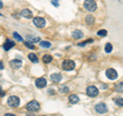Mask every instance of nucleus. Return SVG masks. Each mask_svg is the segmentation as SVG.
Returning a JSON list of instances; mask_svg holds the SVG:
<instances>
[{
  "mask_svg": "<svg viewBox=\"0 0 123 116\" xmlns=\"http://www.w3.org/2000/svg\"><path fill=\"white\" fill-rule=\"evenodd\" d=\"M7 104L11 107H18L20 105V99L17 96H10L8 99H7Z\"/></svg>",
  "mask_w": 123,
  "mask_h": 116,
  "instance_id": "obj_4",
  "label": "nucleus"
},
{
  "mask_svg": "<svg viewBox=\"0 0 123 116\" xmlns=\"http://www.w3.org/2000/svg\"><path fill=\"white\" fill-rule=\"evenodd\" d=\"M114 102H115V104H116L117 106L123 107V98H115Z\"/></svg>",
  "mask_w": 123,
  "mask_h": 116,
  "instance_id": "obj_20",
  "label": "nucleus"
},
{
  "mask_svg": "<svg viewBox=\"0 0 123 116\" xmlns=\"http://www.w3.org/2000/svg\"><path fill=\"white\" fill-rule=\"evenodd\" d=\"M90 42H92V39H88V40H86L85 42H83V43H79L78 45H79V46H84L86 43H90Z\"/></svg>",
  "mask_w": 123,
  "mask_h": 116,
  "instance_id": "obj_28",
  "label": "nucleus"
},
{
  "mask_svg": "<svg viewBox=\"0 0 123 116\" xmlns=\"http://www.w3.org/2000/svg\"><path fill=\"white\" fill-rule=\"evenodd\" d=\"M33 23L34 25H35L37 28H43V27H45L46 25V22L43 18H40V17H36L33 19Z\"/></svg>",
  "mask_w": 123,
  "mask_h": 116,
  "instance_id": "obj_5",
  "label": "nucleus"
},
{
  "mask_svg": "<svg viewBox=\"0 0 123 116\" xmlns=\"http://www.w3.org/2000/svg\"><path fill=\"white\" fill-rule=\"evenodd\" d=\"M83 6L88 11H94L97 9V3L94 0H85L83 3Z\"/></svg>",
  "mask_w": 123,
  "mask_h": 116,
  "instance_id": "obj_1",
  "label": "nucleus"
},
{
  "mask_svg": "<svg viewBox=\"0 0 123 116\" xmlns=\"http://www.w3.org/2000/svg\"><path fill=\"white\" fill-rule=\"evenodd\" d=\"M4 68V66H3V64H2V62H0V70H2V69Z\"/></svg>",
  "mask_w": 123,
  "mask_h": 116,
  "instance_id": "obj_30",
  "label": "nucleus"
},
{
  "mask_svg": "<svg viewBox=\"0 0 123 116\" xmlns=\"http://www.w3.org/2000/svg\"><path fill=\"white\" fill-rule=\"evenodd\" d=\"M72 36H73L74 39H81V38L83 37V33H82V31H80V30H76V31L73 32Z\"/></svg>",
  "mask_w": 123,
  "mask_h": 116,
  "instance_id": "obj_14",
  "label": "nucleus"
},
{
  "mask_svg": "<svg viewBox=\"0 0 123 116\" xmlns=\"http://www.w3.org/2000/svg\"><path fill=\"white\" fill-rule=\"evenodd\" d=\"M13 37H14V39H15V40H18V41H20V42H21V41H24V40H23V38H22L20 35H18L17 32H14V33H13Z\"/></svg>",
  "mask_w": 123,
  "mask_h": 116,
  "instance_id": "obj_26",
  "label": "nucleus"
},
{
  "mask_svg": "<svg viewBox=\"0 0 123 116\" xmlns=\"http://www.w3.org/2000/svg\"><path fill=\"white\" fill-rule=\"evenodd\" d=\"M2 91H3V90H2V88H1V86H0V96H1V94H2Z\"/></svg>",
  "mask_w": 123,
  "mask_h": 116,
  "instance_id": "obj_33",
  "label": "nucleus"
},
{
  "mask_svg": "<svg viewBox=\"0 0 123 116\" xmlns=\"http://www.w3.org/2000/svg\"><path fill=\"white\" fill-rule=\"evenodd\" d=\"M52 61V57L50 55H45L43 56V62L46 64H48V63H50V62Z\"/></svg>",
  "mask_w": 123,
  "mask_h": 116,
  "instance_id": "obj_21",
  "label": "nucleus"
},
{
  "mask_svg": "<svg viewBox=\"0 0 123 116\" xmlns=\"http://www.w3.org/2000/svg\"><path fill=\"white\" fill-rule=\"evenodd\" d=\"M5 116H17V115H14V114H10V113H7V114H5Z\"/></svg>",
  "mask_w": 123,
  "mask_h": 116,
  "instance_id": "obj_31",
  "label": "nucleus"
},
{
  "mask_svg": "<svg viewBox=\"0 0 123 116\" xmlns=\"http://www.w3.org/2000/svg\"><path fill=\"white\" fill-rule=\"evenodd\" d=\"M14 45H15L14 41L10 40V39H6L5 42H4V44H3V48H4V51H9V49L11 47H13Z\"/></svg>",
  "mask_w": 123,
  "mask_h": 116,
  "instance_id": "obj_11",
  "label": "nucleus"
},
{
  "mask_svg": "<svg viewBox=\"0 0 123 116\" xmlns=\"http://www.w3.org/2000/svg\"><path fill=\"white\" fill-rule=\"evenodd\" d=\"M22 61L18 60V59H14V60H11L9 61V65L11 68H14V69H20L22 67Z\"/></svg>",
  "mask_w": 123,
  "mask_h": 116,
  "instance_id": "obj_10",
  "label": "nucleus"
},
{
  "mask_svg": "<svg viewBox=\"0 0 123 116\" xmlns=\"http://www.w3.org/2000/svg\"><path fill=\"white\" fill-rule=\"evenodd\" d=\"M21 14H22L24 18H26V19H32V18H33V13H32V11L29 10L28 8L23 9V10L21 11Z\"/></svg>",
  "mask_w": 123,
  "mask_h": 116,
  "instance_id": "obj_12",
  "label": "nucleus"
},
{
  "mask_svg": "<svg viewBox=\"0 0 123 116\" xmlns=\"http://www.w3.org/2000/svg\"><path fill=\"white\" fill-rule=\"evenodd\" d=\"M24 44L27 46V47H29V48H31V49H35V45H34L32 42H30V41H24Z\"/></svg>",
  "mask_w": 123,
  "mask_h": 116,
  "instance_id": "obj_23",
  "label": "nucleus"
},
{
  "mask_svg": "<svg viewBox=\"0 0 123 116\" xmlns=\"http://www.w3.org/2000/svg\"><path fill=\"white\" fill-rule=\"evenodd\" d=\"M40 45L42 46V47H45V48H48V47L51 46V44L47 41H40Z\"/></svg>",
  "mask_w": 123,
  "mask_h": 116,
  "instance_id": "obj_24",
  "label": "nucleus"
},
{
  "mask_svg": "<svg viewBox=\"0 0 123 116\" xmlns=\"http://www.w3.org/2000/svg\"><path fill=\"white\" fill-rule=\"evenodd\" d=\"M69 102H70L71 104H76L79 102V97L76 96V95H71L70 97H69Z\"/></svg>",
  "mask_w": 123,
  "mask_h": 116,
  "instance_id": "obj_16",
  "label": "nucleus"
},
{
  "mask_svg": "<svg viewBox=\"0 0 123 116\" xmlns=\"http://www.w3.org/2000/svg\"><path fill=\"white\" fill-rule=\"evenodd\" d=\"M27 116H34V114H27Z\"/></svg>",
  "mask_w": 123,
  "mask_h": 116,
  "instance_id": "obj_34",
  "label": "nucleus"
},
{
  "mask_svg": "<svg viewBox=\"0 0 123 116\" xmlns=\"http://www.w3.org/2000/svg\"><path fill=\"white\" fill-rule=\"evenodd\" d=\"M107 31L106 30H99L98 32V36H101V37H105V36H107Z\"/></svg>",
  "mask_w": 123,
  "mask_h": 116,
  "instance_id": "obj_25",
  "label": "nucleus"
},
{
  "mask_svg": "<svg viewBox=\"0 0 123 116\" xmlns=\"http://www.w3.org/2000/svg\"><path fill=\"white\" fill-rule=\"evenodd\" d=\"M26 108H27V110L28 111L36 112V111H39L40 105H39V103H38L37 101H31V102H29L28 104H27Z\"/></svg>",
  "mask_w": 123,
  "mask_h": 116,
  "instance_id": "obj_2",
  "label": "nucleus"
},
{
  "mask_svg": "<svg viewBox=\"0 0 123 116\" xmlns=\"http://www.w3.org/2000/svg\"><path fill=\"white\" fill-rule=\"evenodd\" d=\"M86 94L89 97H97L98 95V90L94 85H89L86 88Z\"/></svg>",
  "mask_w": 123,
  "mask_h": 116,
  "instance_id": "obj_7",
  "label": "nucleus"
},
{
  "mask_svg": "<svg viewBox=\"0 0 123 116\" xmlns=\"http://www.w3.org/2000/svg\"><path fill=\"white\" fill-rule=\"evenodd\" d=\"M28 58H29V60L31 62H33V63H38V58H37V56L35 55V53H33V52L29 53Z\"/></svg>",
  "mask_w": 123,
  "mask_h": 116,
  "instance_id": "obj_19",
  "label": "nucleus"
},
{
  "mask_svg": "<svg viewBox=\"0 0 123 116\" xmlns=\"http://www.w3.org/2000/svg\"><path fill=\"white\" fill-rule=\"evenodd\" d=\"M2 7H3V3H2V1H1V0H0V9H1Z\"/></svg>",
  "mask_w": 123,
  "mask_h": 116,
  "instance_id": "obj_32",
  "label": "nucleus"
},
{
  "mask_svg": "<svg viewBox=\"0 0 123 116\" xmlns=\"http://www.w3.org/2000/svg\"><path fill=\"white\" fill-rule=\"evenodd\" d=\"M35 84L38 88H43L46 86V84H47V81H46L45 78L43 77H40V78H37L36 81H35Z\"/></svg>",
  "mask_w": 123,
  "mask_h": 116,
  "instance_id": "obj_9",
  "label": "nucleus"
},
{
  "mask_svg": "<svg viewBox=\"0 0 123 116\" xmlns=\"http://www.w3.org/2000/svg\"><path fill=\"white\" fill-rule=\"evenodd\" d=\"M26 39L28 40V41H30V42H32V43H36V42H39L40 41V38L39 37L32 36V35H27Z\"/></svg>",
  "mask_w": 123,
  "mask_h": 116,
  "instance_id": "obj_15",
  "label": "nucleus"
},
{
  "mask_svg": "<svg viewBox=\"0 0 123 116\" xmlns=\"http://www.w3.org/2000/svg\"><path fill=\"white\" fill-rule=\"evenodd\" d=\"M114 90H115V91H117V92H123V82L117 83L116 85H115Z\"/></svg>",
  "mask_w": 123,
  "mask_h": 116,
  "instance_id": "obj_18",
  "label": "nucleus"
},
{
  "mask_svg": "<svg viewBox=\"0 0 123 116\" xmlns=\"http://www.w3.org/2000/svg\"><path fill=\"white\" fill-rule=\"evenodd\" d=\"M85 22H86V24L87 25H93V23H94V17H92V15H86V18H85Z\"/></svg>",
  "mask_w": 123,
  "mask_h": 116,
  "instance_id": "obj_17",
  "label": "nucleus"
},
{
  "mask_svg": "<svg viewBox=\"0 0 123 116\" xmlns=\"http://www.w3.org/2000/svg\"><path fill=\"white\" fill-rule=\"evenodd\" d=\"M68 90H69V87L66 86V85L62 86V87L60 88V92H63V94H65V92H68Z\"/></svg>",
  "mask_w": 123,
  "mask_h": 116,
  "instance_id": "obj_27",
  "label": "nucleus"
},
{
  "mask_svg": "<svg viewBox=\"0 0 123 116\" xmlns=\"http://www.w3.org/2000/svg\"><path fill=\"white\" fill-rule=\"evenodd\" d=\"M63 69L64 70H66V71H72L73 69L75 68V63H74V61H72V60H66V61H64L63 62Z\"/></svg>",
  "mask_w": 123,
  "mask_h": 116,
  "instance_id": "obj_3",
  "label": "nucleus"
},
{
  "mask_svg": "<svg viewBox=\"0 0 123 116\" xmlns=\"http://www.w3.org/2000/svg\"><path fill=\"white\" fill-rule=\"evenodd\" d=\"M1 15H2V14H1V13H0V17H1Z\"/></svg>",
  "mask_w": 123,
  "mask_h": 116,
  "instance_id": "obj_35",
  "label": "nucleus"
},
{
  "mask_svg": "<svg viewBox=\"0 0 123 116\" xmlns=\"http://www.w3.org/2000/svg\"><path fill=\"white\" fill-rule=\"evenodd\" d=\"M112 49H113V46H112V44H111V43H107L105 45V52L107 53L111 52H112Z\"/></svg>",
  "mask_w": 123,
  "mask_h": 116,
  "instance_id": "obj_22",
  "label": "nucleus"
},
{
  "mask_svg": "<svg viewBox=\"0 0 123 116\" xmlns=\"http://www.w3.org/2000/svg\"><path fill=\"white\" fill-rule=\"evenodd\" d=\"M95 111H97L98 113H99V114L106 113V112L108 111L107 105L105 103H98V104H97V105H95Z\"/></svg>",
  "mask_w": 123,
  "mask_h": 116,
  "instance_id": "obj_8",
  "label": "nucleus"
},
{
  "mask_svg": "<svg viewBox=\"0 0 123 116\" xmlns=\"http://www.w3.org/2000/svg\"><path fill=\"white\" fill-rule=\"evenodd\" d=\"M51 3L55 7H59V1H57V0H51Z\"/></svg>",
  "mask_w": 123,
  "mask_h": 116,
  "instance_id": "obj_29",
  "label": "nucleus"
},
{
  "mask_svg": "<svg viewBox=\"0 0 123 116\" xmlns=\"http://www.w3.org/2000/svg\"><path fill=\"white\" fill-rule=\"evenodd\" d=\"M106 75H107V77L109 79L114 80V79H116L118 77V73H117V71L115 70V69L109 68V69H107V71H106Z\"/></svg>",
  "mask_w": 123,
  "mask_h": 116,
  "instance_id": "obj_6",
  "label": "nucleus"
},
{
  "mask_svg": "<svg viewBox=\"0 0 123 116\" xmlns=\"http://www.w3.org/2000/svg\"><path fill=\"white\" fill-rule=\"evenodd\" d=\"M50 79H51L52 82L57 83V82H60V81L62 80V75L59 74V73H53V74L50 75Z\"/></svg>",
  "mask_w": 123,
  "mask_h": 116,
  "instance_id": "obj_13",
  "label": "nucleus"
}]
</instances>
